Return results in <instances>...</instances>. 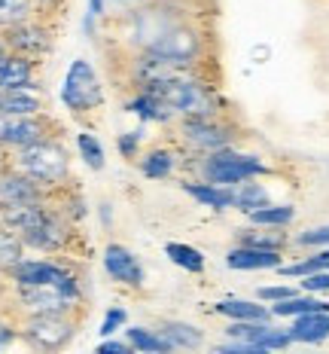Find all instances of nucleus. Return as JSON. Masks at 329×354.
I'll return each instance as SVG.
<instances>
[{
  "label": "nucleus",
  "mask_w": 329,
  "mask_h": 354,
  "mask_svg": "<svg viewBox=\"0 0 329 354\" xmlns=\"http://www.w3.org/2000/svg\"><path fill=\"white\" fill-rule=\"evenodd\" d=\"M241 245H253V248H266V250H283L287 241L281 235H272V232H247L241 239Z\"/></svg>",
  "instance_id": "nucleus-36"
},
{
  "label": "nucleus",
  "mask_w": 329,
  "mask_h": 354,
  "mask_svg": "<svg viewBox=\"0 0 329 354\" xmlns=\"http://www.w3.org/2000/svg\"><path fill=\"white\" fill-rule=\"evenodd\" d=\"M46 187L28 177L25 171L12 168V171H0V208L6 205H25V202H43Z\"/></svg>",
  "instance_id": "nucleus-13"
},
{
  "label": "nucleus",
  "mask_w": 329,
  "mask_h": 354,
  "mask_svg": "<svg viewBox=\"0 0 329 354\" xmlns=\"http://www.w3.org/2000/svg\"><path fill=\"white\" fill-rule=\"evenodd\" d=\"M16 168L34 177L40 187H58L70 177V153L52 135L16 150Z\"/></svg>",
  "instance_id": "nucleus-1"
},
{
  "label": "nucleus",
  "mask_w": 329,
  "mask_h": 354,
  "mask_svg": "<svg viewBox=\"0 0 329 354\" xmlns=\"http://www.w3.org/2000/svg\"><path fill=\"white\" fill-rule=\"evenodd\" d=\"M308 312H329V302L314 297V293H296V297H287L281 302H272V315L275 318H299V315H308Z\"/></svg>",
  "instance_id": "nucleus-23"
},
{
  "label": "nucleus",
  "mask_w": 329,
  "mask_h": 354,
  "mask_svg": "<svg viewBox=\"0 0 329 354\" xmlns=\"http://www.w3.org/2000/svg\"><path fill=\"white\" fill-rule=\"evenodd\" d=\"M165 257L174 266H180V269L192 272V275H201V272H204V254L199 248L186 245V241H168V245H165Z\"/></svg>",
  "instance_id": "nucleus-28"
},
{
  "label": "nucleus",
  "mask_w": 329,
  "mask_h": 354,
  "mask_svg": "<svg viewBox=\"0 0 329 354\" xmlns=\"http://www.w3.org/2000/svg\"><path fill=\"white\" fill-rule=\"evenodd\" d=\"M101 220H104V223H110V205H101Z\"/></svg>",
  "instance_id": "nucleus-44"
},
{
  "label": "nucleus",
  "mask_w": 329,
  "mask_h": 354,
  "mask_svg": "<svg viewBox=\"0 0 329 354\" xmlns=\"http://www.w3.org/2000/svg\"><path fill=\"white\" fill-rule=\"evenodd\" d=\"M21 257H25V241H21V235L0 226V269L10 272Z\"/></svg>",
  "instance_id": "nucleus-32"
},
{
  "label": "nucleus",
  "mask_w": 329,
  "mask_h": 354,
  "mask_svg": "<svg viewBox=\"0 0 329 354\" xmlns=\"http://www.w3.org/2000/svg\"><path fill=\"white\" fill-rule=\"evenodd\" d=\"M159 333H162L174 348H201L204 345V333L195 324H186V321H162Z\"/></svg>",
  "instance_id": "nucleus-25"
},
{
  "label": "nucleus",
  "mask_w": 329,
  "mask_h": 354,
  "mask_svg": "<svg viewBox=\"0 0 329 354\" xmlns=\"http://www.w3.org/2000/svg\"><path fill=\"white\" fill-rule=\"evenodd\" d=\"M126 324H128V312H126V308H122V306L107 308V312H104V318H101L98 333H101V339L116 336V330H126Z\"/></svg>",
  "instance_id": "nucleus-35"
},
{
  "label": "nucleus",
  "mask_w": 329,
  "mask_h": 354,
  "mask_svg": "<svg viewBox=\"0 0 329 354\" xmlns=\"http://www.w3.org/2000/svg\"><path fill=\"white\" fill-rule=\"evenodd\" d=\"M16 339V330L12 327H6V324H0V348H6V345Z\"/></svg>",
  "instance_id": "nucleus-43"
},
{
  "label": "nucleus",
  "mask_w": 329,
  "mask_h": 354,
  "mask_svg": "<svg viewBox=\"0 0 329 354\" xmlns=\"http://www.w3.org/2000/svg\"><path fill=\"white\" fill-rule=\"evenodd\" d=\"M299 248H326L329 245V223L326 226H314V230H305L302 235H296Z\"/></svg>",
  "instance_id": "nucleus-37"
},
{
  "label": "nucleus",
  "mask_w": 329,
  "mask_h": 354,
  "mask_svg": "<svg viewBox=\"0 0 329 354\" xmlns=\"http://www.w3.org/2000/svg\"><path fill=\"white\" fill-rule=\"evenodd\" d=\"M141 88H152V92H159L165 98V104L174 110L177 116H214V95H210V88L199 83V80H192L186 71L174 73V77L168 80H159V83H150V86H141Z\"/></svg>",
  "instance_id": "nucleus-3"
},
{
  "label": "nucleus",
  "mask_w": 329,
  "mask_h": 354,
  "mask_svg": "<svg viewBox=\"0 0 329 354\" xmlns=\"http://www.w3.org/2000/svg\"><path fill=\"white\" fill-rule=\"evenodd\" d=\"M104 272L113 281L126 284V287H143V266L141 260L134 257V250H128L126 245H116V241H110L104 248Z\"/></svg>",
  "instance_id": "nucleus-12"
},
{
  "label": "nucleus",
  "mask_w": 329,
  "mask_h": 354,
  "mask_svg": "<svg viewBox=\"0 0 329 354\" xmlns=\"http://www.w3.org/2000/svg\"><path fill=\"white\" fill-rule=\"evenodd\" d=\"M0 113H43V98L31 88L0 95Z\"/></svg>",
  "instance_id": "nucleus-29"
},
{
  "label": "nucleus",
  "mask_w": 329,
  "mask_h": 354,
  "mask_svg": "<svg viewBox=\"0 0 329 354\" xmlns=\"http://www.w3.org/2000/svg\"><path fill=\"white\" fill-rule=\"evenodd\" d=\"M299 293V287H292V284H272V287H259L256 290V299H262V302H281V299H287V297H296Z\"/></svg>",
  "instance_id": "nucleus-38"
},
{
  "label": "nucleus",
  "mask_w": 329,
  "mask_h": 354,
  "mask_svg": "<svg viewBox=\"0 0 329 354\" xmlns=\"http://www.w3.org/2000/svg\"><path fill=\"white\" fill-rule=\"evenodd\" d=\"M128 3H150V0H128Z\"/></svg>",
  "instance_id": "nucleus-46"
},
{
  "label": "nucleus",
  "mask_w": 329,
  "mask_h": 354,
  "mask_svg": "<svg viewBox=\"0 0 329 354\" xmlns=\"http://www.w3.org/2000/svg\"><path fill=\"white\" fill-rule=\"evenodd\" d=\"M16 293L28 315H70L83 302V287H79L73 272L61 281L21 284L16 287Z\"/></svg>",
  "instance_id": "nucleus-2"
},
{
  "label": "nucleus",
  "mask_w": 329,
  "mask_h": 354,
  "mask_svg": "<svg viewBox=\"0 0 329 354\" xmlns=\"http://www.w3.org/2000/svg\"><path fill=\"white\" fill-rule=\"evenodd\" d=\"M281 263H283L281 250H266L253 245H238L226 254V266L238 272H266V269H277Z\"/></svg>",
  "instance_id": "nucleus-17"
},
{
  "label": "nucleus",
  "mask_w": 329,
  "mask_h": 354,
  "mask_svg": "<svg viewBox=\"0 0 329 354\" xmlns=\"http://www.w3.org/2000/svg\"><path fill=\"white\" fill-rule=\"evenodd\" d=\"M214 312L229 321H272V306H262V299H219Z\"/></svg>",
  "instance_id": "nucleus-22"
},
{
  "label": "nucleus",
  "mask_w": 329,
  "mask_h": 354,
  "mask_svg": "<svg viewBox=\"0 0 329 354\" xmlns=\"http://www.w3.org/2000/svg\"><path fill=\"white\" fill-rule=\"evenodd\" d=\"M250 217L253 226H268V230H283V226H290L292 220H296V208L292 205H262V208H256L247 214Z\"/></svg>",
  "instance_id": "nucleus-27"
},
{
  "label": "nucleus",
  "mask_w": 329,
  "mask_h": 354,
  "mask_svg": "<svg viewBox=\"0 0 329 354\" xmlns=\"http://www.w3.org/2000/svg\"><path fill=\"white\" fill-rule=\"evenodd\" d=\"M183 193H189L204 208H214V211L235 208V187H219V183L201 180V183H183Z\"/></svg>",
  "instance_id": "nucleus-21"
},
{
  "label": "nucleus",
  "mask_w": 329,
  "mask_h": 354,
  "mask_svg": "<svg viewBox=\"0 0 329 354\" xmlns=\"http://www.w3.org/2000/svg\"><path fill=\"white\" fill-rule=\"evenodd\" d=\"M141 53L156 55L159 62L174 71H189L201 55V34L192 25H186V21H177L150 49H141Z\"/></svg>",
  "instance_id": "nucleus-6"
},
{
  "label": "nucleus",
  "mask_w": 329,
  "mask_h": 354,
  "mask_svg": "<svg viewBox=\"0 0 329 354\" xmlns=\"http://www.w3.org/2000/svg\"><path fill=\"white\" fill-rule=\"evenodd\" d=\"M141 138H143V131H122L116 138V147H119V153L126 159H134V156H141Z\"/></svg>",
  "instance_id": "nucleus-39"
},
{
  "label": "nucleus",
  "mask_w": 329,
  "mask_h": 354,
  "mask_svg": "<svg viewBox=\"0 0 329 354\" xmlns=\"http://www.w3.org/2000/svg\"><path fill=\"white\" fill-rule=\"evenodd\" d=\"M52 122L43 113H0V147H28L49 138Z\"/></svg>",
  "instance_id": "nucleus-8"
},
{
  "label": "nucleus",
  "mask_w": 329,
  "mask_h": 354,
  "mask_svg": "<svg viewBox=\"0 0 329 354\" xmlns=\"http://www.w3.org/2000/svg\"><path fill=\"white\" fill-rule=\"evenodd\" d=\"M299 290L305 293H326L329 290V269H320V272H311L299 281Z\"/></svg>",
  "instance_id": "nucleus-40"
},
{
  "label": "nucleus",
  "mask_w": 329,
  "mask_h": 354,
  "mask_svg": "<svg viewBox=\"0 0 329 354\" xmlns=\"http://www.w3.org/2000/svg\"><path fill=\"white\" fill-rule=\"evenodd\" d=\"M262 174H268V165L259 156H247V153L229 150V147L208 153L201 162V177L210 183H219V187H238V183Z\"/></svg>",
  "instance_id": "nucleus-5"
},
{
  "label": "nucleus",
  "mask_w": 329,
  "mask_h": 354,
  "mask_svg": "<svg viewBox=\"0 0 329 354\" xmlns=\"http://www.w3.org/2000/svg\"><path fill=\"white\" fill-rule=\"evenodd\" d=\"M3 43L10 53L28 55V58H40L52 49V31L46 25H37L34 19L21 21V25H12L3 31Z\"/></svg>",
  "instance_id": "nucleus-11"
},
{
  "label": "nucleus",
  "mask_w": 329,
  "mask_h": 354,
  "mask_svg": "<svg viewBox=\"0 0 329 354\" xmlns=\"http://www.w3.org/2000/svg\"><path fill=\"white\" fill-rule=\"evenodd\" d=\"M168 12H171L168 6H143V10L128 12L126 16V37L137 49H150L168 28L180 21V19H168Z\"/></svg>",
  "instance_id": "nucleus-9"
},
{
  "label": "nucleus",
  "mask_w": 329,
  "mask_h": 354,
  "mask_svg": "<svg viewBox=\"0 0 329 354\" xmlns=\"http://www.w3.org/2000/svg\"><path fill=\"white\" fill-rule=\"evenodd\" d=\"M126 110L131 116H137L141 122H159V125H168L174 120V110L165 104V98L152 88H137V95L126 104Z\"/></svg>",
  "instance_id": "nucleus-18"
},
{
  "label": "nucleus",
  "mask_w": 329,
  "mask_h": 354,
  "mask_svg": "<svg viewBox=\"0 0 329 354\" xmlns=\"http://www.w3.org/2000/svg\"><path fill=\"white\" fill-rule=\"evenodd\" d=\"M0 95H3V92H0Z\"/></svg>",
  "instance_id": "nucleus-47"
},
{
  "label": "nucleus",
  "mask_w": 329,
  "mask_h": 354,
  "mask_svg": "<svg viewBox=\"0 0 329 354\" xmlns=\"http://www.w3.org/2000/svg\"><path fill=\"white\" fill-rule=\"evenodd\" d=\"M6 53H10V49H6V43H3V37H0V58H3Z\"/></svg>",
  "instance_id": "nucleus-45"
},
{
  "label": "nucleus",
  "mask_w": 329,
  "mask_h": 354,
  "mask_svg": "<svg viewBox=\"0 0 329 354\" xmlns=\"http://www.w3.org/2000/svg\"><path fill=\"white\" fill-rule=\"evenodd\" d=\"M70 269L61 263L52 260H34V257H21V260L10 269V278L16 281V287L21 284H46V281H61L68 278Z\"/></svg>",
  "instance_id": "nucleus-15"
},
{
  "label": "nucleus",
  "mask_w": 329,
  "mask_h": 354,
  "mask_svg": "<svg viewBox=\"0 0 329 354\" xmlns=\"http://www.w3.org/2000/svg\"><path fill=\"white\" fill-rule=\"evenodd\" d=\"M126 339H128V345L134 351H141V354H165V351H174V345L168 342V339L159 333V330H150V327H126Z\"/></svg>",
  "instance_id": "nucleus-24"
},
{
  "label": "nucleus",
  "mask_w": 329,
  "mask_h": 354,
  "mask_svg": "<svg viewBox=\"0 0 329 354\" xmlns=\"http://www.w3.org/2000/svg\"><path fill=\"white\" fill-rule=\"evenodd\" d=\"M61 104L73 116H89L104 107V86L89 58H73L61 80Z\"/></svg>",
  "instance_id": "nucleus-4"
},
{
  "label": "nucleus",
  "mask_w": 329,
  "mask_h": 354,
  "mask_svg": "<svg viewBox=\"0 0 329 354\" xmlns=\"http://www.w3.org/2000/svg\"><path fill=\"white\" fill-rule=\"evenodd\" d=\"M134 348L128 345V339H113V336H107V339H101V345H98V354H131Z\"/></svg>",
  "instance_id": "nucleus-42"
},
{
  "label": "nucleus",
  "mask_w": 329,
  "mask_h": 354,
  "mask_svg": "<svg viewBox=\"0 0 329 354\" xmlns=\"http://www.w3.org/2000/svg\"><path fill=\"white\" fill-rule=\"evenodd\" d=\"M86 6H89V10H86V21H83V28H86V34H94V21L98 19H104V10H107V3L104 0H86Z\"/></svg>",
  "instance_id": "nucleus-41"
},
{
  "label": "nucleus",
  "mask_w": 329,
  "mask_h": 354,
  "mask_svg": "<svg viewBox=\"0 0 329 354\" xmlns=\"http://www.w3.org/2000/svg\"><path fill=\"white\" fill-rule=\"evenodd\" d=\"M180 138L186 147L199 153H214V150H223L229 147L232 135L226 125H219L214 116H186L180 122Z\"/></svg>",
  "instance_id": "nucleus-10"
},
{
  "label": "nucleus",
  "mask_w": 329,
  "mask_h": 354,
  "mask_svg": "<svg viewBox=\"0 0 329 354\" xmlns=\"http://www.w3.org/2000/svg\"><path fill=\"white\" fill-rule=\"evenodd\" d=\"M77 333V321L70 315H28L21 336L43 351H58L73 339Z\"/></svg>",
  "instance_id": "nucleus-7"
},
{
  "label": "nucleus",
  "mask_w": 329,
  "mask_h": 354,
  "mask_svg": "<svg viewBox=\"0 0 329 354\" xmlns=\"http://www.w3.org/2000/svg\"><path fill=\"white\" fill-rule=\"evenodd\" d=\"M49 208L43 202H25V205H6V208H0V226H6V230L25 235L31 232L37 223H43L46 220Z\"/></svg>",
  "instance_id": "nucleus-19"
},
{
  "label": "nucleus",
  "mask_w": 329,
  "mask_h": 354,
  "mask_svg": "<svg viewBox=\"0 0 329 354\" xmlns=\"http://www.w3.org/2000/svg\"><path fill=\"white\" fill-rule=\"evenodd\" d=\"M77 150H79V159H83L92 171H101V168L107 165L104 147H101V141L92 135V131H79L77 135Z\"/></svg>",
  "instance_id": "nucleus-33"
},
{
  "label": "nucleus",
  "mask_w": 329,
  "mask_h": 354,
  "mask_svg": "<svg viewBox=\"0 0 329 354\" xmlns=\"http://www.w3.org/2000/svg\"><path fill=\"white\" fill-rule=\"evenodd\" d=\"M174 165H177V159H174V153L168 150V147H152V150H146L141 156V174L150 177V180H165V177H171Z\"/></svg>",
  "instance_id": "nucleus-26"
},
{
  "label": "nucleus",
  "mask_w": 329,
  "mask_h": 354,
  "mask_svg": "<svg viewBox=\"0 0 329 354\" xmlns=\"http://www.w3.org/2000/svg\"><path fill=\"white\" fill-rule=\"evenodd\" d=\"M68 223H64V217H58L55 211L46 214V220L43 223H37L31 232L21 235V241H25V248H34V250H43V254H55V250H61L68 245Z\"/></svg>",
  "instance_id": "nucleus-14"
},
{
  "label": "nucleus",
  "mask_w": 329,
  "mask_h": 354,
  "mask_svg": "<svg viewBox=\"0 0 329 354\" xmlns=\"http://www.w3.org/2000/svg\"><path fill=\"white\" fill-rule=\"evenodd\" d=\"M290 336L292 342H302V345H320L329 339V312H308V315H299L290 324Z\"/></svg>",
  "instance_id": "nucleus-20"
},
{
  "label": "nucleus",
  "mask_w": 329,
  "mask_h": 354,
  "mask_svg": "<svg viewBox=\"0 0 329 354\" xmlns=\"http://www.w3.org/2000/svg\"><path fill=\"white\" fill-rule=\"evenodd\" d=\"M262 205H268V189L262 187V183H253V180H244L235 187V208L250 214L256 208H262Z\"/></svg>",
  "instance_id": "nucleus-31"
},
{
  "label": "nucleus",
  "mask_w": 329,
  "mask_h": 354,
  "mask_svg": "<svg viewBox=\"0 0 329 354\" xmlns=\"http://www.w3.org/2000/svg\"><path fill=\"white\" fill-rule=\"evenodd\" d=\"M16 88H31L37 92V77H34V58L6 53L0 58V92H16Z\"/></svg>",
  "instance_id": "nucleus-16"
},
{
  "label": "nucleus",
  "mask_w": 329,
  "mask_h": 354,
  "mask_svg": "<svg viewBox=\"0 0 329 354\" xmlns=\"http://www.w3.org/2000/svg\"><path fill=\"white\" fill-rule=\"evenodd\" d=\"M320 269H329V245L320 248L317 254L299 260V263H290V266L281 263V266H277V272H281V275H287V278H305V275H311V272H320Z\"/></svg>",
  "instance_id": "nucleus-30"
},
{
  "label": "nucleus",
  "mask_w": 329,
  "mask_h": 354,
  "mask_svg": "<svg viewBox=\"0 0 329 354\" xmlns=\"http://www.w3.org/2000/svg\"><path fill=\"white\" fill-rule=\"evenodd\" d=\"M34 19V0H0V31Z\"/></svg>",
  "instance_id": "nucleus-34"
}]
</instances>
